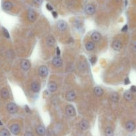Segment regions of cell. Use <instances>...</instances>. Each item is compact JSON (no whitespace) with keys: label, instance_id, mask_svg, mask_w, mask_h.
Here are the masks:
<instances>
[{"label":"cell","instance_id":"6da1fadb","mask_svg":"<svg viewBox=\"0 0 136 136\" xmlns=\"http://www.w3.org/2000/svg\"><path fill=\"white\" fill-rule=\"evenodd\" d=\"M26 16H27L28 20L31 22H36V20H37V18H38V14H37L36 11L33 10V9L28 10Z\"/></svg>","mask_w":136,"mask_h":136},{"label":"cell","instance_id":"7a4b0ae2","mask_svg":"<svg viewBox=\"0 0 136 136\" xmlns=\"http://www.w3.org/2000/svg\"><path fill=\"white\" fill-rule=\"evenodd\" d=\"M84 10H85V12L88 15H90V16H92L94 15L95 13H96V8L95 7L93 4H91V3H89V4H86L85 8H84Z\"/></svg>","mask_w":136,"mask_h":136},{"label":"cell","instance_id":"3957f363","mask_svg":"<svg viewBox=\"0 0 136 136\" xmlns=\"http://www.w3.org/2000/svg\"><path fill=\"white\" fill-rule=\"evenodd\" d=\"M14 3L10 0H6L2 4V8H3V10L6 11V12L11 11L14 8Z\"/></svg>","mask_w":136,"mask_h":136},{"label":"cell","instance_id":"277c9868","mask_svg":"<svg viewBox=\"0 0 136 136\" xmlns=\"http://www.w3.org/2000/svg\"><path fill=\"white\" fill-rule=\"evenodd\" d=\"M7 110L8 112L11 114H16V112H18V106L16 104L14 103H9L7 106Z\"/></svg>","mask_w":136,"mask_h":136},{"label":"cell","instance_id":"5b68a950","mask_svg":"<svg viewBox=\"0 0 136 136\" xmlns=\"http://www.w3.org/2000/svg\"><path fill=\"white\" fill-rule=\"evenodd\" d=\"M66 114L70 117H74L76 116V112L75 108L72 105H68L66 108Z\"/></svg>","mask_w":136,"mask_h":136},{"label":"cell","instance_id":"8992f818","mask_svg":"<svg viewBox=\"0 0 136 136\" xmlns=\"http://www.w3.org/2000/svg\"><path fill=\"white\" fill-rule=\"evenodd\" d=\"M57 28L61 32L66 31L68 28V25L66 24V22L64 20H59L57 22Z\"/></svg>","mask_w":136,"mask_h":136},{"label":"cell","instance_id":"52a82bcc","mask_svg":"<svg viewBox=\"0 0 136 136\" xmlns=\"http://www.w3.org/2000/svg\"><path fill=\"white\" fill-rule=\"evenodd\" d=\"M52 64L56 68H61L63 65V61L60 56H57V57L54 58V59L52 60Z\"/></svg>","mask_w":136,"mask_h":136},{"label":"cell","instance_id":"ba28073f","mask_svg":"<svg viewBox=\"0 0 136 136\" xmlns=\"http://www.w3.org/2000/svg\"><path fill=\"white\" fill-rule=\"evenodd\" d=\"M38 73L41 77L45 78L48 75V68L46 66H40L38 70Z\"/></svg>","mask_w":136,"mask_h":136},{"label":"cell","instance_id":"9c48e42d","mask_svg":"<svg viewBox=\"0 0 136 136\" xmlns=\"http://www.w3.org/2000/svg\"><path fill=\"white\" fill-rule=\"evenodd\" d=\"M136 129V124L133 121H128L126 124V130L129 132H132Z\"/></svg>","mask_w":136,"mask_h":136},{"label":"cell","instance_id":"30bf717a","mask_svg":"<svg viewBox=\"0 0 136 136\" xmlns=\"http://www.w3.org/2000/svg\"><path fill=\"white\" fill-rule=\"evenodd\" d=\"M20 66H21V68L24 71H28L31 68V64H30V62L28 61V60H24L23 61H22L21 62V64H20Z\"/></svg>","mask_w":136,"mask_h":136},{"label":"cell","instance_id":"8fae6325","mask_svg":"<svg viewBox=\"0 0 136 136\" xmlns=\"http://www.w3.org/2000/svg\"><path fill=\"white\" fill-rule=\"evenodd\" d=\"M10 132L14 135H18L20 132V127L17 124H14L10 127Z\"/></svg>","mask_w":136,"mask_h":136},{"label":"cell","instance_id":"7c38bea8","mask_svg":"<svg viewBox=\"0 0 136 136\" xmlns=\"http://www.w3.org/2000/svg\"><path fill=\"white\" fill-rule=\"evenodd\" d=\"M112 48L115 51H120L122 48V44L120 40H116L112 44Z\"/></svg>","mask_w":136,"mask_h":136},{"label":"cell","instance_id":"4fadbf2b","mask_svg":"<svg viewBox=\"0 0 136 136\" xmlns=\"http://www.w3.org/2000/svg\"><path fill=\"white\" fill-rule=\"evenodd\" d=\"M66 99L68 100V101H70V102H73L76 99V93L73 91H70L68 92L66 94Z\"/></svg>","mask_w":136,"mask_h":136},{"label":"cell","instance_id":"5bb4252c","mask_svg":"<svg viewBox=\"0 0 136 136\" xmlns=\"http://www.w3.org/2000/svg\"><path fill=\"white\" fill-rule=\"evenodd\" d=\"M36 131L37 132V134L40 136H44L46 134V128H44L43 126H38L36 127Z\"/></svg>","mask_w":136,"mask_h":136},{"label":"cell","instance_id":"9a60e30c","mask_svg":"<svg viewBox=\"0 0 136 136\" xmlns=\"http://www.w3.org/2000/svg\"><path fill=\"white\" fill-rule=\"evenodd\" d=\"M91 38H92V40L94 42H99L101 40V39H102V36H101V34L99 32H95L92 34Z\"/></svg>","mask_w":136,"mask_h":136},{"label":"cell","instance_id":"2e32d148","mask_svg":"<svg viewBox=\"0 0 136 136\" xmlns=\"http://www.w3.org/2000/svg\"><path fill=\"white\" fill-rule=\"evenodd\" d=\"M0 94H1L2 98L4 100H7L10 97V92L7 88H2L0 92Z\"/></svg>","mask_w":136,"mask_h":136},{"label":"cell","instance_id":"e0dca14e","mask_svg":"<svg viewBox=\"0 0 136 136\" xmlns=\"http://www.w3.org/2000/svg\"><path fill=\"white\" fill-rule=\"evenodd\" d=\"M80 128L83 131L88 130L89 128V122L86 120H82L80 122Z\"/></svg>","mask_w":136,"mask_h":136},{"label":"cell","instance_id":"ac0fdd59","mask_svg":"<svg viewBox=\"0 0 136 136\" xmlns=\"http://www.w3.org/2000/svg\"><path fill=\"white\" fill-rule=\"evenodd\" d=\"M88 69V65L85 62H81L78 64V70H80V72L84 73L86 72V71Z\"/></svg>","mask_w":136,"mask_h":136},{"label":"cell","instance_id":"d6986e66","mask_svg":"<svg viewBox=\"0 0 136 136\" xmlns=\"http://www.w3.org/2000/svg\"><path fill=\"white\" fill-rule=\"evenodd\" d=\"M48 90L50 91L51 93H53V92H55L58 89V86H57V84H56V82H51L49 83L48 84Z\"/></svg>","mask_w":136,"mask_h":136},{"label":"cell","instance_id":"ffe728a7","mask_svg":"<svg viewBox=\"0 0 136 136\" xmlns=\"http://www.w3.org/2000/svg\"><path fill=\"white\" fill-rule=\"evenodd\" d=\"M124 98L126 101L131 102L134 99V96H133L131 91H126L124 94Z\"/></svg>","mask_w":136,"mask_h":136},{"label":"cell","instance_id":"44dd1931","mask_svg":"<svg viewBox=\"0 0 136 136\" xmlns=\"http://www.w3.org/2000/svg\"><path fill=\"white\" fill-rule=\"evenodd\" d=\"M56 44V40L54 39L53 36H48L47 40H46V44L48 47H53Z\"/></svg>","mask_w":136,"mask_h":136},{"label":"cell","instance_id":"7402d4cb","mask_svg":"<svg viewBox=\"0 0 136 136\" xmlns=\"http://www.w3.org/2000/svg\"><path fill=\"white\" fill-rule=\"evenodd\" d=\"M31 89H32V92H39L40 90V84H38V82H33L31 85Z\"/></svg>","mask_w":136,"mask_h":136},{"label":"cell","instance_id":"603a6c76","mask_svg":"<svg viewBox=\"0 0 136 136\" xmlns=\"http://www.w3.org/2000/svg\"><path fill=\"white\" fill-rule=\"evenodd\" d=\"M94 94L96 96L100 97L104 94V90H102V88H100V87H96L94 88Z\"/></svg>","mask_w":136,"mask_h":136},{"label":"cell","instance_id":"cb8c5ba5","mask_svg":"<svg viewBox=\"0 0 136 136\" xmlns=\"http://www.w3.org/2000/svg\"><path fill=\"white\" fill-rule=\"evenodd\" d=\"M110 99L113 102H118L120 100V97H119V95L117 92H113L112 94H111V96H110Z\"/></svg>","mask_w":136,"mask_h":136},{"label":"cell","instance_id":"d4e9b609","mask_svg":"<svg viewBox=\"0 0 136 136\" xmlns=\"http://www.w3.org/2000/svg\"><path fill=\"white\" fill-rule=\"evenodd\" d=\"M86 48L88 52H92V51H93L94 50V48H95V45H94L93 42H88L86 44Z\"/></svg>","mask_w":136,"mask_h":136},{"label":"cell","instance_id":"484cf974","mask_svg":"<svg viewBox=\"0 0 136 136\" xmlns=\"http://www.w3.org/2000/svg\"><path fill=\"white\" fill-rule=\"evenodd\" d=\"M30 1L32 5L37 6V7H40L42 6L44 2V0H30Z\"/></svg>","mask_w":136,"mask_h":136},{"label":"cell","instance_id":"4316f807","mask_svg":"<svg viewBox=\"0 0 136 136\" xmlns=\"http://www.w3.org/2000/svg\"><path fill=\"white\" fill-rule=\"evenodd\" d=\"M106 136H114V130L111 127H108L106 130Z\"/></svg>","mask_w":136,"mask_h":136},{"label":"cell","instance_id":"83f0119b","mask_svg":"<svg viewBox=\"0 0 136 136\" xmlns=\"http://www.w3.org/2000/svg\"><path fill=\"white\" fill-rule=\"evenodd\" d=\"M0 136H10V134L7 129H2L0 131Z\"/></svg>","mask_w":136,"mask_h":136},{"label":"cell","instance_id":"f1b7e54d","mask_svg":"<svg viewBox=\"0 0 136 136\" xmlns=\"http://www.w3.org/2000/svg\"><path fill=\"white\" fill-rule=\"evenodd\" d=\"M2 30H3V34H4V36L6 37V38H10V34H9V32L7 30H6V28H2Z\"/></svg>","mask_w":136,"mask_h":136},{"label":"cell","instance_id":"f546056e","mask_svg":"<svg viewBox=\"0 0 136 136\" xmlns=\"http://www.w3.org/2000/svg\"><path fill=\"white\" fill-rule=\"evenodd\" d=\"M96 61H97V57L96 56H92L91 59H90V62H91L92 65H94L96 62Z\"/></svg>","mask_w":136,"mask_h":136},{"label":"cell","instance_id":"4dcf8cb0","mask_svg":"<svg viewBox=\"0 0 136 136\" xmlns=\"http://www.w3.org/2000/svg\"><path fill=\"white\" fill-rule=\"evenodd\" d=\"M128 25H125V26L123 27V28L122 29V31L123 32H127V31H128Z\"/></svg>","mask_w":136,"mask_h":136},{"label":"cell","instance_id":"1f68e13d","mask_svg":"<svg viewBox=\"0 0 136 136\" xmlns=\"http://www.w3.org/2000/svg\"><path fill=\"white\" fill-rule=\"evenodd\" d=\"M130 91L132 92H134V93H136V86H132V87H131Z\"/></svg>","mask_w":136,"mask_h":136},{"label":"cell","instance_id":"d6a6232c","mask_svg":"<svg viewBox=\"0 0 136 136\" xmlns=\"http://www.w3.org/2000/svg\"><path fill=\"white\" fill-rule=\"evenodd\" d=\"M124 84H125V85H128V84H130V79L128 78H126L125 80H124Z\"/></svg>","mask_w":136,"mask_h":136},{"label":"cell","instance_id":"836d02e7","mask_svg":"<svg viewBox=\"0 0 136 136\" xmlns=\"http://www.w3.org/2000/svg\"><path fill=\"white\" fill-rule=\"evenodd\" d=\"M24 136H34V135H33V134L31 133V132H26V134H24Z\"/></svg>","mask_w":136,"mask_h":136},{"label":"cell","instance_id":"e575fe53","mask_svg":"<svg viewBox=\"0 0 136 136\" xmlns=\"http://www.w3.org/2000/svg\"><path fill=\"white\" fill-rule=\"evenodd\" d=\"M56 54H57L58 56H60V54H61V52H60V48H58V47H57V48H56Z\"/></svg>","mask_w":136,"mask_h":136},{"label":"cell","instance_id":"d590c367","mask_svg":"<svg viewBox=\"0 0 136 136\" xmlns=\"http://www.w3.org/2000/svg\"><path fill=\"white\" fill-rule=\"evenodd\" d=\"M25 110H26V112H27V113H30V109L29 108L28 106H27V105L25 106Z\"/></svg>","mask_w":136,"mask_h":136},{"label":"cell","instance_id":"8d00e7d4","mask_svg":"<svg viewBox=\"0 0 136 136\" xmlns=\"http://www.w3.org/2000/svg\"><path fill=\"white\" fill-rule=\"evenodd\" d=\"M46 8H48V10H50V11H52L53 10V8H52V6H51L50 4H48L47 6H46Z\"/></svg>","mask_w":136,"mask_h":136},{"label":"cell","instance_id":"74e56055","mask_svg":"<svg viewBox=\"0 0 136 136\" xmlns=\"http://www.w3.org/2000/svg\"><path fill=\"white\" fill-rule=\"evenodd\" d=\"M52 15H53V16H54V18H56L57 17H58V14H57V12H52Z\"/></svg>","mask_w":136,"mask_h":136},{"label":"cell","instance_id":"f35d334b","mask_svg":"<svg viewBox=\"0 0 136 136\" xmlns=\"http://www.w3.org/2000/svg\"><path fill=\"white\" fill-rule=\"evenodd\" d=\"M133 48L135 51H136V42L134 43V44H133Z\"/></svg>","mask_w":136,"mask_h":136},{"label":"cell","instance_id":"ab89813d","mask_svg":"<svg viewBox=\"0 0 136 136\" xmlns=\"http://www.w3.org/2000/svg\"><path fill=\"white\" fill-rule=\"evenodd\" d=\"M2 125H3V124H2V122H1V120H0V126H2Z\"/></svg>","mask_w":136,"mask_h":136},{"label":"cell","instance_id":"60d3db41","mask_svg":"<svg viewBox=\"0 0 136 136\" xmlns=\"http://www.w3.org/2000/svg\"><path fill=\"white\" fill-rule=\"evenodd\" d=\"M49 1H52L53 2V1H55V0H49Z\"/></svg>","mask_w":136,"mask_h":136},{"label":"cell","instance_id":"b9f144b4","mask_svg":"<svg viewBox=\"0 0 136 136\" xmlns=\"http://www.w3.org/2000/svg\"><path fill=\"white\" fill-rule=\"evenodd\" d=\"M135 106H136V104H135Z\"/></svg>","mask_w":136,"mask_h":136}]
</instances>
